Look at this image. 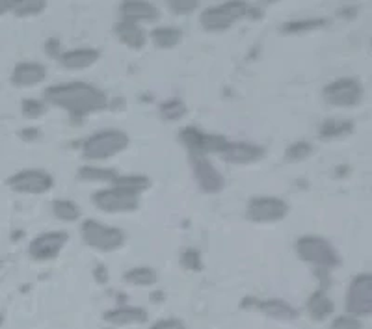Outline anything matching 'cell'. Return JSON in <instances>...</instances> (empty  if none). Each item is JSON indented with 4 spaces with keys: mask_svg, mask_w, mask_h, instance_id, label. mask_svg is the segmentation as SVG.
Returning a JSON list of instances; mask_svg holds the SVG:
<instances>
[{
    "mask_svg": "<svg viewBox=\"0 0 372 329\" xmlns=\"http://www.w3.org/2000/svg\"><path fill=\"white\" fill-rule=\"evenodd\" d=\"M43 101L45 104L66 110L73 119H84L110 107L107 93L84 80L52 84L43 92Z\"/></svg>",
    "mask_w": 372,
    "mask_h": 329,
    "instance_id": "1",
    "label": "cell"
},
{
    "mask_svg": "<svg viewBox=\"0 0 372 329\" xmlns=\"http://www.w3.org/2000/svg\"><path fill=\"white\" fill-rule=\"evenodd\" d=\"M128 143H131V138L125 131L102 128V131L93 132L92 136H88L82 142L80 151L88 162H102L125 151Z\"/></svg>",
    "mask_w": 372,
    "mask_h": 329,
    "instance_id": "2",
    "label": "cell"
},
{
    "mask_svg": "<svg viewBox=\"0 0 372 329\" xmlns=\"http://www.w3.org/2000/svg\"><path fill=\"white\" fill-rule=\"evenodd\" d=\"M294 251L300 261L316 266V270L332 272L341 264V255L328 238L318 234H301L296 238Z\"/></svg>",
    "mask_w": 372,
    "mask_h": 329,
    "instance_id": "3",
    "label": "cell"
},
{
    "mask_svg": "<svg viewBox=\"0 0 372 329\" xmlns=\"http://www.w3.org/2000/svg\"><path fill=\"white\" fill-rule=\"evenodd\" d=\"M142 193L123 184H108L92 196L93 205L107 214H127L140 208Z\"/></svg>",
    "mask_w": 372,
    "mask_h": 329,
    "instance_id": "4",
    "label": "cell"
},
{
    "mask_svg": "<svg viewBox=\"0 0 372 329\" xmlns=\"http://www.w3.org/2000/svg\"><path fill=\"white\" fill-rule=\"evenodd\" d=\"M248 10H250V4L239 2V0H229V2H224V4L209 6V8H205L201 11L199 25H201L203 30L212 32V34L227 32L235 23L248 17Z\"/></svg>",
    "mask_w": 372,
    "mask_h": 329,
    "instance_id": "5",
    "label": "cell"
},
{
    "mask_svg": "<svg viewBox=\"0 0 372 329\" xmlns=\"http://www.w3.org/2000/svg\"><path fill=\"white\" fill-rule=\"evenodd\" d=\"M80 237L86 246L102 251V253L118 251L125 244V233L121 229L110 227L99 220H84L80 225Z\"/></svg>",
    "mask_w": 372,
    "mask_h": 329,
    "instance_id": "6",
    "label": "cell"
},
{
    "mask_svg": "<svg viewBox=\"0 0 372 329\" xmlns=\"http://www.w3.org/2000/svg\"><path fill=\"white\" fill-rule=\"evenodd\" d=\"M324 101L337 108L357 107L365 97V86L356 76H341L326 84L322 90Z\"/></svg>",
    "mask_w": 372,
    "mask_h": 329,
    "instance_id": "7",
    "label": "cell"
},
{
    "mask_svg": "<svg viewBox=\"0 0 372 329\" xmlns=\"http://www.w3.org/2000/svg\"><path fill=\"white\" fill-rule=\"evenodd\" d=\"M289 203L275 196H257L246 205V220L253 223H275L289 216Z\"/></svg>",
    "mask_w": 372,
    "mask_h": 329,
    "instance_id": "8",
    "label": "cell"
},
{
    "mask_svg": "<svg viewBox=\"0 0 372 329\" xmlns=\"http://www.w3.org/2000/svg\"><path fill=\"white\" fill-rule=\"evenodd\" d=\"M6 184L17 193L41 196V193L51 192L52 186H54V177L45 169H40V167H26V169H20V172L10 175Z\"/></svg>",
    "mask_w": 372,
    "mask_h": 329,
    "instance_id": "9",
    "label": "cell"
},
{
    "mask_svg": "<svg viewBox=\"0 0 372 329\" xmlns=\"http://www.w3.org/2000/svg\"><path fill=\"white\" fill-rule=\"evenodd\" d=\"M347 314L357 318H367L372 313V275L368 272L357 274L347 290Z\"/></svg>",
    "mask_w": 372,
    "mask_h": 329,
    "instance_id": "10",
    "label": "cell"
},
{
    "mask_svg": "<svg viewBox=\"0 0 372 329\" xmlns=\"http://www.w3.org/2000/svg\"><path fill=\"white\" fill-rule=\"evenodd\" d=\"M179 142L183 143L188 149L190 155H199V157H207L212 152H222L224 151L227 138L222 134H209L203 132L198 127H184L183 131L179 132Z\"/></svg>",
    "mask_w": 372,
    "mask_h": 329,
    "instance_id": "11",
    "label": "cell"
},
{
    "mask_svg": "<svg viewBox=\"0 0 372 329\" xmlns=\"http://www.w3.org/2000/svg\"><path fill=\"white\" fill-rule=\"evenodd\" d=\"M67 242H69V233L64 229L47 231V233H41L32 238L30 244H28V255L37 263L52 261L64 251Z\"/></svg>",
    "mask_w": 372,
    "mask_h": 329,
    "instance_id": "12",
    "label": "cell"
},
{
    "mask_svg": "<svg viewBox=\"0 0 372 329\" xmlns=\"http://www.w3.org/2000/svg\"><path fill=\"white\" fill-rule=\"evenodd\" d=\"M190 169L194 175L196 183L199 190L205 193H220L225 188L224 173L220 172L215 164L210 162L207 157H199V155H190Z\"/></svg>",
    "mask_w": 372,
    "mask_h": 329,
    "instance_id": "13",
    "label": "cell"
},
{
    "mask_svg": "<svg viewBox=\"0 0 372 329\" xmlns=\"http://www.w3.org/2000/svg\"><path fill=\"white\" fill-rule=\"evenodd\" d=\"M220 157L225 162L235 164V166H246V164L259 162L265 157V147L257 145L251 142H231L227 140L224 151L220 152Z\"/></svg>",
    "mask_w": 372,
    "mask_h": 329,
    "instance_id": "14",
    "label": "cell"
},
{
    "mask_svg": "<svg viewBox=\"0 0 372 329\" xmlns=\"http://www.w3.org/2000/svg\"><path fill=\"white\" fill-rule=\"evenodd\" d=\"M49 69L40 61H19L13 69H11L10 80L17 88H34L41 82H45Z\"/></svg>",
    "mask_w": 372,
    "mask_h": 329,
    "instance_id": "15",
    "label": "cell"
},
{
    "mask_svg": "<svg viewBox=\"0 0 372 329\" xmlns=\"http://www.w3.org/2000/svg\"><path fill=\"white\" fill-rule=\"evenodd\" d=\"M101 58V51L95 47H78V49H69L58 54V64L64 69L69 71H82L88 67L95 66Z\"/></svg>",
    "mask_w": 372,
    "mask_h": 329,
    "instance_id": "16",
    "label": "cell"
},
{
    "mask_svg": "<svg viewBox=\"0 0 372 329\" xmlns=\"http://www.w3.org/2000/svg\"><path fill=\"white\" fill-rule=\"evenodd\" d=\"M114 36L118 37L123 45L133 49V51H142L149 40L148 32L143 30V26L128 19H119L114 25Z\"/></svg>",
    "mask_w": 372,
    "mask_h": 329,
    "instance_id": "17",
    "label": "cell"
},
{
    "mask_svg": "<svg viewBox=\"0 0 372 329\" xmlns=\"http://www.w3.org/2000/svg\"><path fill=\"white\" fill-rule=\"evenodd\" d=\"M102 320L112 325H138L148 322V311L136 305H118L102 313Z\"/></svg>",
    "mask_w": 372,
    "mask_h": 329,
    "instance_id": "18",
    "label": "cell"
},
{
    "mask_svg": "<svg viewBox=\"0 0 372 329\" xmlns=\"http://www.w3.org/2000/svg\"><path fill=\"white\" fill-rule=\"evenodd\" d=\"M119 13L121 19L134 20L138 25L142 23H155L160 19V10L151 2H143V0H127L119 6Z\"/></svg>",
    "mask_w": 372,
    "mask_h": 329,
    "instance_id": "19",
    "label": "cell"
},
{
    "mask_svg": "<svg viewBox=\"0 0 372 329\" xmlns=\"http://www.w3.org/2000/svg\"><path fill=\"white\" fill-rule=\"evenodd\" d=\"M253 305L263 314H266L268 318L280 320V322H291V320L298 318V309L292 307L289 301L280 298H270V299H259L253 301Z\"/></svg>",
    "mask_w": 372,
    "mask_h": 329,
    "instance_id": "20",
    "label": "cell"
},
{
    "mask_svg": "<svg viewBox=\"0 0 372 329\" xmlns=\"http://www.w3.org/2000/svg\"><path fill=\"white\" fill-rule=\"evenodd\" d=\"M306 311L313 320L322 322V320L330 318V316L335 313V304H333V299L328 296L326 290L318 289L307 298Z\"/></svg>",
    "mask_w": 372,
    "mask_h": 329,
    "instance_id": "21",
    "label": "cell"
},
{
    "mask_svg": "<svg viewBox=\"0 0 372 329\" xmlns=\"http://www.w3.org/2000/svg\"><path fill=\"white\" fill-rule=\"evenodd\" d=\"M149 40L153 41V45L162 51H169L177 47L183 41V30L177 26H157L149 32Z\"/></svg>",
    "mask_w": 372,
    "mask_h": 329,
    "instance_id": "22",
    "label": "cell"
},
{
    "mask_svg": "<svg viewBox=\"0 0 372 329\" xmlns=\"http://www.w3.org/2000/svg\"><path fill=\"white\" fill-rule=\"evenodd\" d=\"M354 128L356 127L350 119H326L318 127V136L320 140H341V138L350 136Z\"/></svg>",
    "mask_w": 372,
    "mask_h": 329,
    "instance_id": "23",
    "label": "cell"
},
{
    "mask_svg": "<svg viewBox=\"0 0 372 329\" xmlns=\"http://www.w3.org/2000/svg\"><path fill=\"white\" fill-rule=\"evenodd\" d=\"M119 173L112 167H102V166H82L77 172V177L82 183H104L112 184L118 179Z\"/></svg>",
    "mask_w": 372,
    "mask_h": 329,
    "instance_id": "24",
    "label": "cell"
},
{
    "mask_svg": "<svg viewBox=\"0 0 372 329\" xmlns=\"http://www.w3.org/2000/svg\"><path fill=\"white\" fill-rule=\"evenodd\" d=\"M328 20L324 17H306V19H292L281 25V34L294 36V34H306V32H315L318 28H324Z\"/></svg>",
    "mask_w": 372,
    "mask_h": 329,
    "instance_id": "25",
    "label": "cell"
},
{
    "mask_svg": "<svg viewBox=\"0 0 372 329\" xmlns=\"http://www.w3.org/2000/svg\"><path fill=\"white\" fill-rule=\"evenodd\" d=\"M123 281L133 287H151L158 281V274L151 266H134L123 274Z\"/></svg>",
    "mask_w": 372,
    "mask_h": 329,
    "instance_id": "26",
    "label": "cell"
},
{
    "mask_svg": "<svg viewBox=\"0 0 372 329\" xmlns=\"http://www.w3.org/2000/svg\"><path fill=\"white\" fill-rule=\"evenodd\" d=\"M54 218L60 222H78L82 216V208L78 203L71 201V199H54L51 205Z\"/></svg>",
    "mask_w": 372,
    "mask_h": 329,
    "instance_id": "27",
    "label": "cell"
},
{
    "mask_svg": "<svg viewBox=\"0 0 372 329\" xmlns=\"http://www.w3.org/2000/svg\"><path fill=\"white\" fill-rule=\"evenodd\" d=\"M313 151H315L313 143L306 142V140H298V142L291 143V145L287 147L285 158L287 160H291V162H300V160H306V158L311 157Z\"/></svg>",
    "mask_w": 372,
    "mask_h": 329,
    "instance_id": "28",
    "label": "cell"
},
{
    "mask_svg": "<svg viewBox=\"0 0 372 329\" xmlns=\"http://www.w3.org/2000/svg\"><path fill=\"white\" fill-rule=\"evenodd\" d=\"M160 116L166 119V121H177L181 117H184L186 114V107L181 99H168L160 104Z\"/></svg>",
    "mask_w": 372,
    "mask_h": 329,
    "instance_id": "29",
    "label": "cell"
},
{
    "mask_svg": "<svg viewBox=\"0 0 372 329\" xmlns=\"http://www.w3.org/2000/svg\"><path fill=\"white\" fill-rule=\"evenodd\" d=\"M45 8L47 2L43 0H19L11 13H16L17 17H34L45 11Z\"/></svg>",
    "mask_w": 372,
    "mask_h": 329,
    "instance_id": "30",
    "label": "cell"
},
{
    "mask_svg": "<svg viewBox=\"0 0 372 329\" xmlns=\"http://www.w3.org/2000/svg\"><path fill=\"white\" fill-rule=\"evenodd\" d=\"M20 110L26 119H37L47 112V104L45 101H40V99H23Z\"/></svg>",
    "mask_w": 372,
    "mask_h": 329,
    "instance_id": "31",
    "label": "cell"
},
{
    "mask_svg": "<svg viewBox=\"0 0 372 329\" xmlns=\"http://www.w3.org/2000/svg\"><path fill=\"white\" fill-rule=\"evenodd\" d=\"M169 11H174L175 16H190L199 8L198 0H169Z\"/></svg>",
    "mask_w": 372,
    "mask_h": 329,
    "instance_id": "32",
    "label": "cell"
},
{
    "mask_svg": "<svg viewBox=\"0 0 372 329\" xmlns=\"http://www.w3.org/2000/svg\"><path fill=\"white\" fill-rule=\"evenodd\" d=\"M332 329H365L363 320L352 316V314H341L335 316L332 322Z\"/></svg>",
    "mask_w": 372,
    "mask_h": 329,
    "instance_id": "33",
    "label": "cell"
},
{
    "mask_svg": "<svg viewBox=\"0 0 372 329\" xmlns=\"http://www.w3.org/2000/svg\"><path fill=\"white\" fill-rule=\"evenodd\" d=\"M183 264L192 272H201L203 268V264H201V255H199L198 249H186L181 257Z\"/></svg>",
    "mask_w": 372,
    "mask_h": 329,
    "instance_id": "34",
    "label": "cell"
},
{
    "mask_svg": "<svg viewBox=\"0 0 372 329\" xmlns=\"http://www.w3.org/2000/svg\"><path fill=\"white\" fill-rule=\"evenodd\" d=\"M149 329H186L184 322H181L179 318H164L155 322Z\"/></svg>",
    "mask_w": 372,
    "mask_h": 329,
    "instance_id": "35",
    "label": "cell"
},
{
    "mask_svg": "<svg viewBox=\"0 0 372 329\" xmlns=\"http://www.w3.org/2000/svg\"><path fill=\"white\" fill-rule=\"evenodd\" d=\"M357 11H359L357 6H344L341 10H337V16H342L344 19H352V17L357 16Z\"/></svg>",
    "mask_w": 372,
    "mask_h": 329,
    "instance_id": "36",
    "label": "cell"
},
{
    "mask_svg": "<svg viewBox=\"0 0 372 329\" xmlns=\"http://www.w3.org/2000/svg\"><path fill=\"white\" fill-rule=\"evenodd\" d=\"M17 0H0V16H6V13H11L13 8H16Z\"/></svg>",
    "mask_w": 372,
    "mask_h": 329,
    "instance_id": "37",
    "label": "cell"
},
{
    "mask_svg": "<svg viewBox=\"0 0 372 329\" xmlns=\"http://www.w3.org/2000/svg\"><path fill=\"white\" fill-rule=\"evenodd\" d=\"M20 136H23V140H36L40 136V131L37 128H25V131H20Z\"/></svg>",
    "mask_w": 372,
    "mask_h": 329,
    "instance_id": "38",
    "label": "cell"
},
{
    "mask_svg": "<svg viewBox=\"0 0 372 329\" xmlns=\"http://www.w3.org/2000/svg\"><path fill=\"white\" fill-rule=\"evenodd\" d=\"M4 325V314H0V328Z\"/></svg>",
    "mask_w": 372,
    "mask_h": 329,
    "instance_id": "39",
    "label": "cell"
},
{
    "mask_svg": "<svg viewBox=\"0 0 372 329\" xmlns=\"http://www.w3.org/2000/svg\"><path fill=\"white\" fill-rule=\"evenodd\" d=\"M0 266H2V261H0Z\"/></svg>",
    "mask_w": 372,
    "mask_h": 329,
    "instance_id": "40",
    "label": "cell"
}]
</instances>
